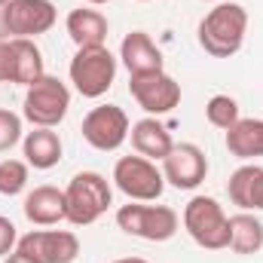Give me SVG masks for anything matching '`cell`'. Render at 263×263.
I'll use <instances>...</instances> for the list:
<instances>
[{"label": "cell", "mask_w": 263, "mask_h": 263, "mask_svg": "<svg viewBox=\"0 0 263 263\" xmlns=\"http://www.w3.org/2000/svg\"><path fill=\"white\" fill-rule=\"evenodd\" d=\"M67 107H70V89L49 73H43L34 86H28L22 101V114L34 129H55L67 117Z\"/></svg>", "instance_id": "5b68a950"}, {"label": "cell", "mask_w": 263, "mask_h": 263, "mask_svg": "<svg viewBox=\"0 0 263 263\" xmlns=\"http://www.w3.org/2000/svg\"><path fill=\"white\" fill-rule=\"evenodd\" d=\"M208 3H220V0H208Z\"/></svg>", "instance_id": "4dcf8cb0"}, {"label": "cell", "mask_w": 263, "mask_h": 263, "mask_svg": "<svg viewBox=\"0 0 263 263\" xmlns=\"http://www.w3.org/2000/svg\"><path fill=\"white\" fill-rule=\"evenodd\" d=\"M15 245H18L15 223H12L9 217H3V214H0V260H3L6 254H12V251H15Z\"/></svg>", "instance_id": "d4e9b609"}, {"label": "cell", "mask_w": 263, "mask_h": 263, "mask_svg": "<svg viewBox=\"0 0 263 263\" xmlns=\"http://www.w3.org/2000/svg\"><path fill=\"white\" fill-rule=\"evenodd\" d=\"M117 227L123 233H129L135 239H144V242H168L178 227H181V217L175 208L168 205H141V202H129L117 211Z\"/></svg>", "instance_id": "8992f818"}, {"label": "cell", "mask_w": 263, "mask_h": 263, "mask_svg": "<svg viewBox=\"0 0 263 263\" xmlns=\"http://www.w3.org/2000/svg\"><path fill=\"white\" fill-rule=\"evenodd\" d=\"M110 202H114V190H110L104 175H98V172H77L65 187L67 223L89 227L110 208Z\"/></svg>", "instance_id": "7a4b0ae2"}, {"label": "cell", "mask_w": 263, "mask_h": 263, "mask_svg": "<svg viewBox=\"0 0 263 263\" xmlns=\"http://www.w3.org/2000/svg\"><path fill=\"white\" fill-rule=\"evenodd\" d=\"M120 62L126 65L129 77L156 73V70H162V52H159V46L150 40V34L132 31V34L123 37V43H120Z\"/></svg>", "instance_id": "9a60e30c"}, {"label": "cell", "mask_w": 263, "mask_h": 263, "mask_svg": "<svg viewBox=\"0 0 263 263\" xmlns=\"http://www.w3.org/2000/svg\"><path fill=\"white\" fill-rule=\"evenodd\" d=\"M70 83L83 98H101L107 95V89L117 80V55L107 46H86L77 49V55L70 59Z\"/></svg>", "instance_id": "277c9868"}, {"label": "cell", "mask_w": 263, "mask_h": 263, "mask_svg": "<svg viewBox=\"0 0 263 263\" xmlns=\"http://www.w3.org/2000/svg\"><path fill=\"white\" fill-rule=\"evenodd\" d=\"M138 3H150V0H138Z\"/></svg>", "instance_id": "f546056e"}, {"label": "cell", "mask_w": 263, "mask_h": 263, "mask_svg": "<svg viewBox=\"0 0 263 263\" xmlns=\"http://www.w3.org/2000/svg\"><path fill=\"white\" fill-rule=\"evenodd\" d=\"M114 184L129 202H156L165 190V175L147 156H123L114 165Z\"/></svg>", "instance_id": "52a82bcc"}, {"label": "cell", "mask_w": 263, "mask_h": 263, "mask_svg": "<svg viewBox=\"0 0 263 263\" xmlns=\"http://www.w3.org/2000/svg\"><path fill=\"white\" fill-rule=\"evenodd\" d=\"M107 34H110V25H107V18L98 9H83L80 6V9H73L67 15V37L77 43V49L104 46Z\"/></svg>", "instance_id": "ac0fdd59"}, {"label": "cell", "mask_w": 263, "mask_h": 263, "mask_svg": "<svg viewBox=\"0 0 263 263\" xmlns=\"http://www.w3.org/2000/svg\"><path fill=\"white\" fill-rule=\"evenodd\" d=\"M114 263H147L144 257H123V260H114Z\"/></svg>", "instance_id": "4316f807"}, {"label": "cell", "mask_w": 263, "mask_h": 263, "mask_svg": "<svg viewBox=\"0 0 263 263\" xmlns=\"http://www.w3.org/2000/svg\"><path fill=\"white\" fill-rule=\"evenodd\" d=\"M184 230L199 248L223 251L230 248V217L223 205L211 196H193L184 208Z\"/></svg>", "instance_id": "3957f363"}, {"label": "cell", "mask_w": 263, "mask_h": 263, "mask_svg": "<svg viewBox=\"0 0 263 263\" xmlns=\"http://www.w3.org/2000/svg\"><path fill=\"white\" fill-rule=\"evenodd\" d=\"M245 34H248V9L242 3H227V0L208 9L196 28L199 46L211 59H233L242 49Z\"/></svg>", "instance_id": "6da1fadb"}, {"label": "cell", "mask_w": 263, "mask_h": 263, "mask_svg": "<svg viewBox=\"0 0 263 263\" xmlns=\"http://www.w3.org/2000/svg\"><path fill=\"white\" fill-rule=\"evenodd\" d=\"M129 117L117 104H98L83 117V141L101 153L120 150L123 141L129 138Z\"/></svg>", "instance_id": "8fae6325"}, {"label": "cell", "mask_w": 263, "mask_h": 263, "mask_svg": "<svg viewBox=\"0 0 263 263\" xmlns=\"http://www.w3.org/2000/svg\"><path fill=\"white\" fill-rule=\"evenodd\" d=\"M227 193L233 205L242 211H263V168L260 165H242L230 175Z\"/></svg>", "instance_id": "d6986e66"}, {"label": "cell", "mask_w": 263, "mask_h": 263, "mask_svg": "<svg viewBox=\"0 0 263 263\" xmlns=\"http://www.w3.org/2000/svg\"><path fill=\"white\" fill-rule=\"evenodd\" d=\"M25 217L34 223V227H55L67 220V208H65V190L52 187V184H43V187H34L25 205H22Z\"/></svg>", "instance_id": "5bb4252c"}, {"label": "cell", "mask_w": 263, "mask_h": 263, "mask_svg": "<svg viewBox=\"0 0 263 263\" xmlns=\"http://www.w3.org/2000/svg\"><path fill=\"white\" fill-rule=\"evenodd\" d=\"M86 3H92V6H101V3H110V0H86Z\"/></svg>", "instance_id": "83f0119b"}, {"label": "cell", "mask_w": 263, "mask_h": 263, "mask_svg": "<svg viewBox=\"0 0 263 263\" xmlns=\"http://www.w3.org/2000/svg\"><path fill=\"white\" fill-rule=\"evenodd\" d=\"M28 162L22 159H3L0 162V196H18L28 187Z\"/></svg>", "instance_id": "603a6c76"}, {"label": "cell", "mask_w": 263, "mask_h": 263, "mask_svg": "<svg viewBox=\"0 0 263 263\" xmlns=\"http://www.w3.org/2000/svg\"><path fill=\"white\" fill-rule=\"evenodd\" d=\"M22 138H25V132H22V117L12 114L9 107H0V153L12 150Z\"/></svg>", "instance_id": "cb8c5ba5"}, {"label": "cell", "mask_w": 263, "mask_h": 263, "mask_svg": "<svg viewBox=\"0 0 263 263\" xmlns=\"http://www.w3.org/2000/svg\"><path fill=\"white\" fill-rule=\"evenodd\" d=\"M263 248V223L251 211H239L230 217V251L236 254H257Z\"/></svg>", "instance_id": "44dd1931"}, {"label": "cell", "mask_w": 263, "mask_h": 263, "mask_svg": "<svg viewBox=\"0 0 263 263\" xmlns=\"http://www.w3.org/2000/svg\"><path fill=\"white\" fill-rule=\"evenodd\" d=\"M162 175L178 190H196L208 175V156L196 144H175L162 159Z\"/></svg>", "instance_id": "4fadbf2b"}, {"label": "cell", "mask_w": 263, "mask_h": 263, "mask_svg": "<svg viewBox=\"0 0 263 263\" xmlns=\"http://www.w3.org/2000/svg\"><path fill=\"white\" fill-rule=\"evenodd\" d=\"M227 150L239 159H257L263 156V120H239L227 129Z\"/></svg>", "instance_id": "ffe728a7"}, {"label": "cell", "mask_w": 263, "mask_h": 263, "mask_svg": "<svg viewBox=\"0 0 263 263\" xmlns=\"http://www.w3.org/2000/svg\"><path fill=\"white\" fill-rule=\"evenodd\" d=\"M129 95L150 117H162L181 104V83L165 70L138 73V77H129Z\"/></svg>", "instance_id": "30bf717a"}, {"label": "cell", "mask_w": 263, "mask_h": 263, "mask_svg": "<svg viewBox=\"0 0 263 263\" xmlns=\"http://www.w3.org/2000/svg\"><path fill=\"white\" fill-rule=\"evenodd\" d=\"M15 248L34 263H73L80 257V239L70 230H31Z\"/></svg>", "instance_id": "7c38bea8"}, {"label": "cell", "mask_w": 263, "mask_h": 263, "mask_svg": "<svg viewBox=\"0 0 263 263\" xmlns=\"http://www.w3.org/2000/svg\"><path fill=\"white\" fill-rule=\"evenodd\" d=\"M46 73L43 52L34 40L28 37H9L0 40V83H15V86H34Z\"/></svg>", "instance_id": "ba28073f"}, {"label": "cell", "mask_w": 263, "mask_h": 263, "mask_svg": "<svg viewBox=\"0 0 263 263\" xmlns=\"http://www.w3.org/2000/svg\"><path fill=\"white\" fill-rule=\"evenodd\" d=\"M6 3H9V0H0V9H3V6H6Z\"/></svg>", "instance_id": "f1b7e54d"}, {"label": "cell", "mask_w": 263, "mask_h": 263, "mask_svg": "<svg viewBox=\"0 0 263 263\" xmlns=\"http://www.w3.org/2000/svg\"><path fill=\"white\" fill-rule=\"evenodd\" d=\"M3 263H34V260H31V257H28V254H22V251H18V248H15V251H12V254H6V257H3Z\"/></svg>", "instance_id": "484cf974"}, {"label": "cell", "mask_w": 263, "mask_h": 263, "mask_svg": "<svg viewBox=\"0 0 263 263\" xmlns=\"http://www.w3.org/2000/svg\"><path fill=\"white\" fill-rule=\"evenodd\" d=\"M55 18H59V9L52 0H9L0 9V22L6 28V34L28 37V40L52 31Z\"/></svg>", "instance_id": "9c48e42d"}, {"label": "cell", "mask_w": 263, "mask_h": 263, "mask_svg": "<svg viewBox=\"0 0 263 263\" xmlns=\"http://www.w3.org/2000/svg\"><path fill=\"white\" fill-rule=\"evenodd\" d=\"M22 153H25V162H28L31 168H37V172H49V168H55V165L62 162L65 147H62L59 132L34 129V132H28V135L22 138Z\"/></svg>", "instance_id": "e0dca14e"}, {"label": "cell", "mask_w": 263, "mask_h": 263, "mask_svg": "<svg viewBox=\"0 0 263 263\" xmlns=\"http://www.w3.org/2000/svg\"><path fill=\"white\" fill-rule=\"evenodd\" d=\"M205 120L214 126V129H230V126H236L242 117H239V104H236V98H230V95H211L208 98V104H205Z\"/></svg>", "instance_id": "7402d4cb"}, {"label": "cell", "mask_w": 263, "mask_h": 263, "mask_svg": "<svg viewBox=\"0 0 263 263\" xmlns=\"http://www.w3.org/2000/svg\"><path fill=\"white\" fill-rule=\"evenodd\" d=\"M129 138H132L135 153H138V156H147V159H153V162H162V159L172 153V147H175L172 132L165 129L156 117L138 120L129 129Z\"/></svg>", "instance_id": "2e32d148"}]
</instances>
